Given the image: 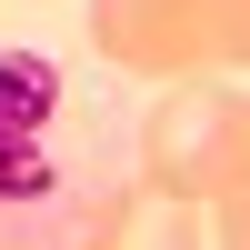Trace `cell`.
<instances>
[{"label":"cell","instance_id":"3","mask_svg":"<svg viewBox=\"0 0 250 250\" xmlns=\"http://www.w3.org/2000/svg\"><path fill=\"white\" fill-rule=\"evenodd\" d=\"M90 50L130 80H190L240 70L250 0H90Z\"/></svg>","mask_w":250,"mask_h":250},{"label":"cell","instance_id":"2","mask_svg":"<svg viewBox=\"0 0 250 250\" xmlns=\"http://www.w3.org/2000/svg\"><path fill=\"white\" fill-rule=\"evenodd\" d=\"M140 180L170 200H200V210H240L250 180V100L230 70H190L160 80L150 120H140Z\"/></svg>","mask_w":250,"mask_h":250},{"label":"cell","instance_id":"1","mask_svg":"<svg viewBox=\"0 0 250 250\" xmlns=\"http://www.w3.org/2000/svg\"><path fill=\"white\" fill-rule=\"evenodd\" d=\"M120 160L50 50L0 40V250H110Z\"/></svg>","mask_w":250,"mask_h":250}]
</instances>
